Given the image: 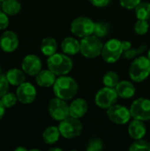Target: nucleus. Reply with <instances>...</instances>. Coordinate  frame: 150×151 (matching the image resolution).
Returning a JSON list of instances; mask_svg holds the SVG:
<instances>
[{
    "label": "nucleus",
    "instance_id": "1",
    "mask_svg": "<svg viewBox=\"0 0 150 151\" xmlns=\"http://www.w3.org/2000/svg\"><path fill=\"white\" fill-rule=\"evenodd\" d=\"M78 88L79 86L76 81L73 78L65 75L58 77L53 85L55 96L65 101L73 98L78 92Z\"/></svg>",
    "mask_w": 150,
    "mask_h": 151
},
{
    "label": "nucleus",
    "instance_id": "20",
    "mask_svg": "<svg viewBox=\"0 0 150 151\" xmlns=\"http://www.w3.org/2000/svg\"><path fill=\"white\" fill-rule=\"evenodd\" d=\"M9 83L12 86H19L26 81L25 73L22 70H19L17 68H13L9 70L5 74Z\"/></svg>",
    "mask_w": 150,
    "mask_h": 151
},
{
    "label": "nucleus",
    "instance_id": "10",
    "mask_svg": "<svg viewBox=\"0 0 150 151\" xmlns=\"http://www.w3.org/2000/svg\"><path fill=\"white\" fill-rule=\"evenodd\" d=\"M132 118L141 121L150 120V100L148 98L136 99L130 107Z\"/></svg>",
    "mask_w": 150,
    "mask_h": 151
},
{
    "label": "nucleus",
    "instance_id": "43",
    "mask_svg": "<svg viewBox=\"0 0 150 151\" xmlns=\"http://www.w3.org/2000/svg\"><path fill=\"white\" fill-rule=\"evenodd\" d=\"M0 73H1V66H0Z\"/></svg>",
    "mask_w": 150,
    "mask_h": 151
},
{
    "label": "nucleus",
    "instance_id": "5",
    "mask_svg": "<svg viewBox=\"0 0 150 151\" xmlns=\"http://www.w3.org/2000/svg\"><path fill=\"white\" fill-rule=\"evenodd\" d=\"M123 53L122 42L118 39H111L103 44L101 56L105 62L113 64L120 58Z\"/></svg>",
    "mask_w": 150,
    "mask_h": 151
},
{
    "label": "nucleus",
    "instance_id": "16",
    "mask_svg": "<svg viewBox=\"0 0 150 151\" xmlns=\"http://www.w3.org/2000/svg\"><path fill=\"white\" fill-rule=\"evenodd\" d=\"M146 126L141 120L133 119L128 127V134L133 140L143 139V137L146 135Z\"/></svg>",
    "mask_w": 150,
    "mask_h": 151
},
{
    "label": "nucleus",
    "instance_id": "4",
    "mask_svg": "<svg viewBox=\"0 0 150 151\" xmlns=\"http://www.w3.org/2000/svg\"><path fill=\"white\" fill-rule=\"evenodd\" d=\"M80 53L88 58H95L102 54L103 44L100 38L95 35H90L81 38Z\"/></svg>",
    "mask_w": 150,
    "mask_h": 151
},
{
    "label": "nucleus",
    "instance_id": "21",
    "mask_svg": "<svg viewBox=\"0 0 150 151\" xmlns=\"http://www.w3.org/2000/svg\"><path fill=\"white\" fill-rule=\"evenodd\" d=\"M60 135L58 127L51 126L47 127L42 133V140L46 144H54L59 140Z\"/></svg>",
    "mask_w": 150,
    "mask_h": 151
},
{
    "label": "nucleus",
    "instance_id": "7",
    "mask_svg": "<svg viewBox=\"0 0 150 151\" xmlns=\"http://www.w3.org/2000/svg\"><path fill=\"white\" fill-rule=\"evenodd\" d=\"M95 24V23L89 18L79 17L72 21L70 29L75 36L83 38L94 34Z\"/></svg>",
    "mask_w": 150,
    "mask_h": 151
},
{
    "label": "nucleus",
    "instance_id": "32",
    "mask_svg": "<svg viewBox=\"0 0 150 151\" xmlns=\"http://www.w3.org/2000/svg\"><path fill=\"white\" fill-rule=\"evenodd\" d=\"M9 81L5 75L0 74V97H2L4 94L8 92L9 88Z\"/></svg>",
    "mask_w": 150,
    "mask_h": 151
},
{
    "label": "nucleus",
    "instance_id": "24",
    "mask_svg": "<svg viewBox=\"0 0 150 151\" xmlns=\"http://www.w3.org/2000/svg\"><path fill=\"white\" fill-rule=\"evenodd\" d=\"M135 14L138 19H150V3L141 2L135 7Z\"/></svg>",
    "mask_w": 150,
    "mask_h": 151
},
{
    "label": "nucleus",
    "instance_id": "37",
    "mask_svg": "<svg viewBox=\"0 0 150 151\" xmlns=\"http://www.w3.org/2000/svg\"><path fill=\"white\" fill-rule=\"evenodd\" d=\"M4 105L3 104L2 101L0 100V119H3V117L4 116V113H5V109H4Z\"/></svg>",
    "mask_w": 150,
    "mask_h": 151
},
{
    "label": "nucleus",
    "instance_id": "8",
    "mask_svg": "<svg viewBox=\"0 0 150 151\" xmlns=\"http://www.w3.org/2000/svg\"><path fill=\"white\" fill-rule=\"evenodd\" d=\"M118 97L119 96L115 88H110L105 86L96 93L95 102L99 108L107 110L112 105L116 104Z\"/></svg>",
    "mask_w": 150,
    "mask_h": 151
},
{
    "label": "nucleus",
    "instance_id": "33",
    "mask_svg": "<svg viewBox=\"0 0 150 151\" xmlns=\"http://www.w3.org/2000/svg\"><path fill=\"white\" fill-rule=\"evenodd\" d=\"M119 2L122 7L128 10H132L135 9V7L141 2V0H119Z\"/></svg>",
    "mask_w": 150,
    "mask_h": 151
},
{
    "label": "nucleus",
    "instance_id": "2",
    "mask_svg": "<svg viewBox=\"0 0 150 151\" xmlns=\"http://www.w3.org/2000/svg\"><path fill=\"white\" fill-rule=\"evenodd\" d=\"M48 69L57 76L66 75L73 66L72 60L65 53H55L49 57L47 60Z\"/></svg>",
    "mask_w": 150,
    "mask_h": 151
},
{
    "label": "nucleus",
    "instance_id": "6",
    "mask_svg": "<svg viewBox=\"0 0 150 151\" xmlns=\"http://www.w3.org/2000/svg\"><path fill=\"white\" fill-rule=\"evenodd\" d=\"M58 129L63 136L65 139H73L80 135L83 127L79 119L73 117H68L65 119L60 121L58 125Z\"/></svg>",
    "mask_w": 150,
    "mask_h": 151
},
{
    "label": "nucleus",
    "instance_id": "9",
    "mask_svg": "<svg viewBox=\"0 0 150 151\" xmlns=\"http://www.w3.org/2000/svg\"><path fill=\"white\" fill-rule=\"evenodd\" d=\"M48 111L50 117L57 121H62L70 117L69 105L67 104L65 100H63L57 96L50 101Z\"/></svg>",
    "mask_w": 150,
    "mask_h": 151
},
{
    "label": "nucleus",
    "instance_id": "26",
    "mask_svg": "<svg viewBox=\"0 0 150 151\" xmlns=\"http://www.w3.org/2000/svg\"><path fill=\"white\" fill-rule=\"evenodd\" d=\"M110 31V27L109 24L103 21L96 22L95 24V28H94V34L95 36L99 38H103L108 35Z\"/></svg>",
    "mask_w": 150,
    "mask_h": 151
},
{
    "label": "nucleus",
    "instance_id": "15",
    "mask_svg": "<svg viewBox=\"0 0 150 151\" xmlns=\"http://www.w3.org/2000/svg\"><path fill=\"white\" fill-rule=\"evenodd\" d=\"M88 109V105L87 101L83 98H77L69 105L70 116L76 119H80L87 113Z\"/></svg>",
    "mask_w": 150,
    "mask_h": 151
},
{
    "label": "nucleus",
    "instance_id": "12",
    "mask_svg": "<svg viewBox=\"0 0 150 151\" xmlns=\"http://www.w3.org/2000/svg\"><path fill=\"white\" fill-rule=\"evenodd\" d=\"M36 94L37 92L34 86L29 82H23L18 86L16 90V96L19 102L24 104H32L36 97Z\"/></svg>",
    "mask_w": 150,
    "mask_h": 151
},
{
    "label": "nucleus",
    "instance_id": "3",
    "mask_svg": "<svg viewBox=\"0 0 150 151\" xmlns=\"http://www.w3.org/2000/svg\"><path fill=\"white\" fill-rule=\"evenodd\" d=\"M150 74V61L148 57H139L135 58L129 68V75L132 81L141 82Z\"/></svg>",
    "mask_w": 150,
    "mask_h": 151
},
{
    "label": "nucleus",
    "instance_id": "27",
    "mask_svg": "<svg viewBox=\"0 0 150 151\" xmlns=\"http://www.w3.org/2000/svg\"><path fill=\"white\" fill-rule=\"evenodd\" d=\"M130 151H150V142L143 140H135L129 148Z\"/></svg>",
    "mask_w": 150,
    "mask_h": 151
},
{
    "label": "nucleus",
    "instance_id": "41",
    "mask_svg": "<svg viewBox=\"0 0 150 151\" xmlns=\"http://www.w3.org/2000/svg\"><path fill=\"white\" fill-rule=\"evenodd\" d=\"M0 9H2V2H0Z\"/></svg>",
    "mask_w": 150,
    "mask_h": 151
},
{
    "label": "nucleus",
    "instance_id": "25",
    "mask_svg": "<svg viewBox=\"0 0 150 151\" xmlns=\"http://www.w3.org/2000/svg\"><path fill=\"white\" fill-rule=\"evenodd\" d=\"M103 82L104 86H106V87L116 88V86L119 82V77L115 72L110 71V72H107L103 75Z\"/></svg>",
    "mask_w": 150,
    "mask_h": 151
},
{
    "label": "nucleus",
    "instance_id": "19",
    "mask_svg": "<svg viewBox=\"0 0 150 151\" xmlns=\"http://www.w3.org/2000/svg\"><path fill=\"white\" fill-rule=\"evenodd\" d=\"M63 52L69 56H73L80 51V42L73 37H66L61 43Z\"/></svg>",
    "mask_w": 150,
    "mask_h": 151
},
{
    "label": "nucleus",
    "instance_id": "34",
    "mask_svg": "<svg viewBox=\"0 0 150 151\" xmlns=\"http://www.w3.org/2000/svg\"><path fill=\"white\" fill-rule=\"evenodd\" d=\"M9 24V19L7 17V14L4 12L0 11V30L4 29L8 27Z\"/></svg>",
    "mask_w": 150,
    "mask_h": 151
},
{
    "label": "nucleus",
    "instance_id": "40",
    "mask_svg": "<svg viewBox=\"0 0 150 151\" xmlns=\"http://www.w3.org/2000/svg\"><path fill=\"white\" fill-rule=\"evenodd\" d=\"M147 57H148V58L149 59V61H150V50H149V52H148V56H147Z\"/></svg>",
    "mask_w": 150,
    "mask_h": 151
},
{
    "label": "nucleus",
    "instance_id": "29",
    "mask_svg": "<svg viewBox=\"0 0 150 151\" xmlns=\"http://www.w3.org/2000/svg\"><path fill=\"white\" fill-rule=\"evenodd\" d=\"M147 49V45L146 44H143V45H141L139 48L137 49H129L128 50H126L124 51V58H126V59H132V58H136L137 56H139L140 54H141L142 52H144Z\"/></svg>",
    "mask_w": 150,
    "mask_h": 151
},
{
    "label": "nucleus",
    "instance_id": "44",
    "mask_svg": "<svg viewBox=\"0 0 150 151\" xmlns=\"http://www.w3.org/2000/svg\"><path fill=\"white\" fill-rule=\"evenodd\" d=\"M149 24H150V19H149Z\"/></svg>",
    "mask_w": 150,
    "mask_h": 151
},
{
    "label": "nucleus",
    "instance_id": "17",
    "mask_svg": "<svg viewBox=\"0 0 150 151\" xmlns=\"http://www.w3.org/2000/svg\"><path fill=\"white\" fill-rule=\"evenodd\" d=\"M56 80V74L52 73L50 69L41 70L35 75V81L37 85L42 88H49L53 86Z\"/></svg>",
    "mask_w": 150,
    "mask_h": 151
},
{
    "label": "nucleus",
    "instance_id": "11",
    "mask_svg": "<svg viewBox=\"0 0 150 151\" xmlns=\"http://www.w3.org/2000/svg\"><path fill=\"white\" fill-rule=\"evenodd\" d=\"M107 116L111 122L117 125H125L132 118L130 109L120 104H114L107 109Z\"/></svg>",
    "mask_w": 150,
    "mask_h": 151
},
{
    "label": "nucleus",
    "instance_id": "31",
    "mask_svg": "<svg viewBox=\"0 0 150 151\" xmlns=\"http://www.w3.org/2000/svg\"><path fill=\"white\" fill-rule=\"evenodd\" d=\"M103 148V142L99 138H92L88 143L87 150L88 151H99Z\"/></svg>",
    "mask_w": 150,
    "mask_h": 151
},
{
    "label": "nucleus",
    "instance_id": "36",
    "mask_svg": "<svg viewBox=\"0 0 150 151\" xmlns=\"http://www.w3.org/2000/svg\"><path fill=\"white\" fill-rule=\"evenodd\" d=\"M122 48L124 50V51L128 50L129 49L132 48V43L129 41H122Z\"/></svg>",
    "mask_w": 150,
    "mask_h": 151
},
{
    "label": "nucleus",
    "instance_id": "39",
    "mask_svg": "<svg viewBox=\"0 0 150 151\" xmlns=\"http://www.w3.org/2000/svg\"><path fill=\"white\" fill-rule=\"evenodd\" d=\"M50 150H57V151H62V149H59V148H53V149H50Z\"/></svg>",
    "mask_w": 150,
    "mask_h": 151
},
{
    "label": "nucleus",
    "instance_id": "14",
    "mask_svg": "<svg viewBox=\"0 0 150 151\" xmlns=\"http://www.w3.org/2000/svg\"><path fill=\"white\" fill-rule=\"evenodd\" d=\"M19 46V38L12 31H5L0 37V48L4 52H12Z\"/></svg>",
    "mask_w": 150,
    "mask_h": 151
},
{
    "label": "nucleus",
    "instance_id": "35",
    "mask_svg": "<svg viewBox=\"0 0 150 151\" xmlns=\"http://www.w3.org/2000/svg\"><path fill=\"white\" fill-rule=\"evenodd\" d=\"M111 0H89V2L95 7H105Z\"/></svg>",
    "mask_w": 150,
    "mask_h": 151
},
{
    "label": "nucleus",
    "instance_id": "28",
    "mask_svg": "<svg viewBox=\"0 0 150 151\" xmlns=\"http://www.w3.org/2000/svg\"><path fill=\"white\" fill-rule=\"evenodd\" d=\"M149 23L145 19H138L134 25V31L139 35H143L148 33Z\"/></svg>",
    "mask_w": 150,
    "mask_h": 151
},
{
    "label": "nucleus",
    "instance_id": "42",
    "mask_svg": "<svg viewBox=\"0 0 150 151\" xmlns=\"http://www.w3.org/2000/svg\"><path fill=\"white\" fill-rule=\"evenodd\" d=\"M3 1H4V0H0V2H3Z\"/></svg>",
    "mask_w": 150,
    "mask_h": 151
},
{
    "label": "nucleus",
    "instance_id": "38",
    "mask_svg": "<svg viewBox=\"0 0 150 151\" xmlns=\"http://www.w3.org/2000/svg\"><path fill=\"white\" fill-rule=\"evenodd\" d=\"M16 150V151H19V150L26 151V150H26V149H25V148H20V147H19V148H17V149H16V150Z\"/></svg>",
    "mask_w": 150,
    "mask_h": 151
},
{
    "label": "nucleus",
    "instance_id": "18",
    "mask_svg": "<svg viewBox=\"0 0 150 151\" xmlns=\"http://www.w3.org/2000/svg\"><path fill=\"white\" fill-rule=\"evenodd\" d=\"M119 97L124 99L132 98L136 92L134 85L128 81H121L115 88Z\"/></svg>",
    "mask_w": 150,
    "mask_h": 151
},
{
    "label": "nucleus",
    "instance_id": "22",
    "mask_svg": "<svg viewBox=\"0 0 150 151\" xmlns=\"http://www.w3.org/2000/svg\"><path fill=\"white\" fill-rule=\"evenodd\" d=\"M57 41L52 37H46L42 41L41 43V51L43 55L50 57L57 52Z\"/></svg>",
    "mask_w": 150,
    "mask_h": 151
},
{
    "label": "nucleus",
    "instance_id": "13",
    "mask_svg": "<svg viewBox=\"0 0 150 151\" xmlns=\"http://www.w3.org/2000/svg\"><path fill=\"white\" fill-rule=\"evenodd\" d=\"M21 66L25 73L35 76L42 70V61L36 55L29 54L24 58Z\"/></svg>",
    "mask_w": 150,
    "mask_h": 151
},
{
    "label": "nucleus",
    "instance_id": "23",
    "mask_svg": "<svg viewBox=\"0 0 150 151\" xmlns=\"http://www.w3.org/2000/svg\"><path fill=\"white\" fill-rule=\"evenodd\" d=\"M21 5L18 0H4L2 2V10L8 15H15L19 12Z\"/></svg>",
    "mask_w": 150,
    "mask_h": 151
},
{
    "label": "nucleus",
    "instance_id": "30",
    "mask_svg": "<svg viewBox=\"0 0 150 151\" xmlns=\"http://www.w3.org/2000/svg\"><path fill=\"white\" fill-rule=\"evenodd\" d=\"M17 96L12 93H6L1 97V101L5 108H11L17 103Z\"/></svg>",
    "mask_w": 150,
    "mask_h": 151
}]
</instances>
